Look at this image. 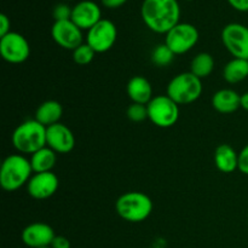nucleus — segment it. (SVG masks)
I'll return each instance as SVG.
<instances>
[{
	"label": "nucleus",
	"mask_w": 248,
	"mask_h": 248,
	"mask_svg": "<svg viewBox=\"0 0 248 248\" xmlns=\"http://www.w3.org/2000/svg\"><path fill=\"white\" fill-rule=\"evenodd\" d=\"M140 17L145 26L157 34H166L179 23L178 0H143Z\"/></svg>",
	"instance_id": "obj_1"
},
{
	"label": "nucleus",
	"mask_w": 248,
	"mask_h": 248,
	"mask_svg": "<svg viewBox=\"0 0 248 248\" xmlns=\"http://www.w3.org/2000/svg\"><path fill=\"white\" fill-rule=\"evenodd\" d=\"M33 173L31 161L24 155H9L0 167V186L5 191L12 193L27 186Z\"/></svg>",
	"instance_id": "obj_2"
},
{
	"label": "nucleus",
	"mask_w": 248,
	"mask_h": 248,
	"mask_svg": "<svg viewBox=\"0 0 248 248\" xmlns=\"http://www.w3.org/2000/svg\"><path fill=\"white\" fill-rule=\"evenodd\" d=\"M46 131L47 127L41 125L35 119L26 120L15 128L12 133V144L22 155H31L47 145Z\"/></svg>",
	"instance_id": "obj_3"
},
{
	"label": "nucleus",
	"mask_w": 248,
	"mask_h": 248,
	"mask_svg": "<svg viewBox=\"0 0 248 248\" xmlns=\"http://www.w3.org/2000/svg\"><path fill=\"white\" fill-rule=\"evenodd\" d=\"M116 213L124 220L140 223L153 212V201L142 191H128L119 196L115 202Z\"/></svg>",
	"instance_id": "obj_4"
},
{
	"label": "nucleus",
	"mask_w": 248,
	"mask_h": 248,
	"mask_svg": "<svg viewBox=\"0 0 248 248\" xmlns=\"http://www.w3.org/2000/svg\"><path fill=\"white\" fill-rule=\"evenodd\" d=\"M202 81L190 72L176 75L167 85V96L178 106L194 103L202 93Z\"/></svg>",
	"instance_id": "obj_5"
},
{
	"label": "nucleus",
	"mask_w": 248,
	"mask_h": 248,
	"mask_svg": "<svg viewBox=\"0 0 248 248\" xmlns=\"http://www.w3.org/2000/svg\"><path fill=\"white\" fill-rule=\"evenodd\" d=\"M147 108L148 119L157 127H172L179 119V106L167 94L153 97L152 101L147 104Z\"/></svg>",
	"instance_id": "obj_6"
},
{
	"label": "nucleus",
	"mask_w": 248,
	"mask_h": 248,
	"mask_svg": "<svg viewBox=\"0 0 248 248\" xmlns=\"http://www.w3.org/2000/svg\"><path fill=\"white\" fill-rule=\"evenodd\" d=\"M165 44L173 51L174 55L189 52L198 44L200 34L198 28L191 23L179 22L176 27L165 34Z\"/></svg>",
	"instance_id": "obj_7"
},
{
	"label": "nucleus",
	"mask_w": 248,
	"mask_h": 248,
	"mask_svg": "<svg viewBox=\"0 0 248 248\" xmlns=\"http://www.w3.org/2000/svg\"><path fill=\"white\" fill-rule=\"evenodd\" d=\"M0 55L7 63L21 64L29 58L31 46L22 34L10 31L9 34L0 38Z\"/></svg>",
	"instance_id": "obj_8"
},
{
	"label": "nucleus",
	"mask_w": 248,
	"mask_h": 248,
	"mask_svg": "<svg viewBox=\"0 0 248 248\" xmlns=\"http://www.w3.org/2000/svg\"><path fill=\"white\" fill-rule=\"evenodd\" d=\"M223 45L234 58L248 60V27L241 23H229L222 31Z\"/></svg>",
	"instance_id": "obj_9"
},
{
	"label": "nucleus",
	"mask_w": 248,
	"mask_h": 248,
	"mask_svg": "<svg viewBox=\"0 0 248 248\" xmlns=\"http://www.w3.org/2000/svg\"><path fill=\"white\" fill-rule=\"evenodd\" d=\"M118 29L110 19L102 18L96 26L87 31L86 44H89L96 53H104L110 50L116 43Z\"/></svg>",
	"instance_id": "obj_10"
},
{
	"label": "nucleus",
	"mask_w": 248,
	"mask_h": 248,
	"mask_svg": "<svg viewBox=\"0 0 248 248\" xmlns=\"http://www.w3.org/2000/svg\"><path fill=\"white\" fill-rule=\"evenodd\" d=\"M51 36L53 41L64 50L74 51L84 44L82 31L72 19L55 22L51 28Z\"/></svg>",
	"instance_id": "obj_11"
},
{
	"label": "nucleus",
	"mask_w": 248,
	"mask_h": 248,
	"mask_svg": "<svg viewBox=\"0 0 248 248\" xmlns=\"http://www.w3.org/2000/svg\"><path fill=\"white\" fill-rule=\"evenodd\" d=\"M60 186L58 177L51 172L43 173H33L27 184V191L29 196L35 200H46L56 194Z\"/></svg>",
	"instance_id": "obj_12"
},
{
	"label": "nucleus",
	"mask_w": 248,
	"mask_h": 248,
	"mask_svg": "<svg viewBox=\"0 0 248 248\" xmlns=\"http://www.w3.org/2000/svg\"><path fill=\"white\" fill-rule=\"evenodd\" d=\"M46 142L47 147L57 154H68L75 147L74 133L62 123L48 126L46 131Z\"/></svg>",
	"instance_id": "obj_13"
},
{
	"label": "nucleus",
	"mask_w": 248,
	"mask_h": 248,
	"mask_svg": "<svg viewBox=\"0 0 248 248\" xmlns=\"http://www.w3.org/2000/svg\"><path fill=\"white\" fill-rule=\"evenodd\" d=\"M56 234L52 227L43 222H35L27 225L22 232V241L29 248L51 246Z\"/></svg>",
	"instance_id": "obj_14"
},
{
	"label": "nucleus",
	"mask_w": 248,
	"mask_h": 248,
	"mask_svg": "<svg viewBox=\"0 0 248 248\" xmlns=\"http://www.w3.org/2000/svg\"><path fill=\"white\" fill-rule=\"evenodd\" d=\"M70 19L81 31H90L102 19L101 7L92 0H82L73 7Z\"/></svg>",
	"instance_id": "obj_15"
},
{
	"label": "nucleus",
	"mask_w": 248,
	"mask_h": 248,
	"mask_svg": "<svg viewBox=\"0 0 248 248\" xmlns=\"http://www.w3.org/2000/svg\"><path fill=\"white\" fill-rule=\"evenodd\" d=\"M212 107L220 114H232L241 108V94L232 89H222L212 97Z\"/></svg>",
	"instance_id": "obj_16"
},
{
	"label": "nucleus",
	"mask_w": 248,
	"mask_h": 248,
	"mask_svg": "<svg viewBox=\"0 0 248 248\" xmlns=\"http://www.w3.org/2000/svg\"><path fill=\"white\" fill-rule=\"evenodd\" d=\"M126 92H127L132 103L147 106L153 99L152 84L144 77H140V75L131 78L127 86H126Z\"/></svg>",
	"instance_id": "obj_17"
},
{
	"label": "nucleus",
	"mask_w": 248,
	"mask_h": 248,
	"mask_svg": "<svg viewBox=\"0 0 248 248\" xmlns=\"http://www.w3.org/2000/svg\"><path fill=\"white\" fill-rule=\"evenodd\" d=\"M216 167L222 173H232L239 170V154L229 144H220L216 148L215 155Z\"/></svg>",
	"instance_id": "obj_18"
},
{
	"label": "nucleus",
	"mask_w": 248,
	"mask_h": 248,
	"mask_svg": "<svg viewBox=\"0 0 248 248\" xmlns=\"http://www.w3.org/2000/svg\"><path fill=\"white\" fill-rule=\"evenodd\" d=\"M63 115V107L60 102L53 101H45L38 107L35 111V120L39 121L41 125L46 126H52L55 124L60 123L61 118Z\"/></svg>",
	"instance_id": "obj_19"
},
{
	"label": "nucleus",
	"mask_w": 248,
	"mask_h": 248,
	"mask_svg": "<svg viewBox=\"0 0 248 248\" xmlns=\"http://www.w3.org/2000/svg\"><path fill=\"white\" fill-rule=\"evenodd\" d=\"M34 173L51 172L57 162V153L53 152L47 145L31 155L29 159Z\"/></svg>",
	"instance_id": "obj_20"
},
{
	"label": "nucleus",
	"mask_w": 248,
	"mask_h": 248,
	"mask_svg": "<svg viewBox=\"0 0 248 248\" xmlns=\"http://www.w3.org/2000/svg\"><path fill=\"white\" fill-rule=\"evenodd\" d=\"M223 78L229 84H237L248 78V60L232 58L223 69Z\"/></svg>",
	"instance_id": "obj_21"
},
{
	"label": "nucleus",
	"mask_w": 248,
	"mask_h": 248,
	"mask_svg": "<svg viewBox=\"0 0 248 248\" xmlns=\"http://www.w3.org/2000/svg\"><path fill=\"white\" fill-rule=\"evenodd\" d=\"M213 69H215V60L208 52L198 53L190 63V73L201 80L210 77Z\"/></svg>",
	"instance_id": "obj_22"
},
{
	"label": "nucleus",
	"mask_w": 248,
	"mask_h": 248,
	"mask_svg": "<svg viewBox=\"0 0 248 248\" xmlns=\"http://www.w3.org/2000/svg\"><path fill=\"white\" fill-rule=\"evenodd\" d=\"M174 53L166 44H160V45L155 46L150 55V60H152L153 64H155L159 68L169 67L174 60Z\"/></svg>",
	"instance_id": "obj_23"
},
{
	"label": "nucleus",
	"mask_w": 248,
	"mask_h": 248,
	"mask_svg": "<svg viewBox=\"0 0 248 248\" xmlns=\"http://www.w3.org/2000/svg\"><path fill=\"white\" fill-rule=\"evenodd\" d=\"M94 55L96 52L93 48L89 44L84 43L73 51V61L79 65H87L93 61Z\"/></svg>",
	"instance_id": "obj_24"
},
{
	"label": "nucleus",
	"mask_w": 248,
	"mask_h": 248,
	"mask_svg": "<svg viewBox=\"0 0 248 248\" xmlns=\"http://www.w3.org/2000/svg\"><path fill=\"white\" fill-rule=\"evenodd\" d=\"M126 115L133 123H142L148 119V108L145 104L132 103L126 110Z\"/></svg>",
	"instance_id": "obj_25"
},
{
	"label": "nucleus",
	"mask_w": 248,
	"mask_h": 248,
	"mask_svg": "<svg viewBox=\"0 0 248 248\" xmlns=\"http://www.w3.org/2000/svg\"><path fill=\"white\" fill-rule=\"evenodd\" d=\"M72 10L73 7H70L67 4H57L53 7L52 16L55 18V22L57 21H68V19L72 18Z\"/></svg>",
	"instance_id": "obj_26"
},
{
	"label": "nucleus",
	"mask_w": 248,
	"mask_h": 248,
	"mask_svg": "<svg viewBox=\"0 0 248 248\" xmlns=\"http://www.w3.org/2000/svg\"><path fill=\"white\" fill-rule=\"evenodd\" d=\"M239 171L248 176V144L239 153Z\"/></svg>",
	"instance_id": "obj_27"
},
{
	"label": "nucleus",
	"mask_w": 248,
	"mask_h": 248,
	"mask_svg": "<svg viewBox=\"0 0 248 248\" xmlns=\"http://www.w3.org/2000/svg\"><path fill=\"white\" fill-rule=\"evenodd\" d=\"M11 31V22L5 14L0 15V38Z\"/></svg>",
	"instance_id": "obj_28"
},
{
	"label": "nucleus",
	"mask_w": 248,
	"mask_h": 248,
	"mask_svg": "<svg viewBox=\"0 0 248 248\" xmlns=\"http://www.w3.org/2000/svg\"><path fill=\"white\" fill-rule=\"evenodd\" d=\"M52 248H70V241L65 236L62 235H56L53 239L52 244H51Z\"/></svg>",
	"instance_id": "obj_29"
},
{
	"label": "nucleus",
	"mask_w": 248,
	"mask_h": 248,
	"mask_svg": "<svg viewBox=\"0 0 248 248\" xmlns=\"http://www.w3.org/2000/svg\"><path fill=\"white\" fill-rule=\"evenodd\" d=\"M228 4L240 12L248 11V0H227Z\"/></svg>",
	"instance_id": "obj_30"
},
{
	"label": "nucleus",
	"mask_w": 248,
	"mask_h": 248,
	"mask_svg": "<svg viewBox=\"0 0 248 248\" xmlns=\"http://www.w3.org/2000/svg\"><path fill=\"white\" fill-rule=\"evenodd\" d=\"M128 0H101L102 5L107 9H118L125 5Z\"/></svg>",
	"instance_id": "obj_31"
},
{
	"label": "nucleus",
	"mask_w": 248,
	"mask_h": 248,
	"mask_svg": "<svg viewBox=\"0 0 248 248\" xmlns=\"http://www.w3.org/2000/svg\"><path fill=\"white\" fill-rule=\"evenodd\" d=\"M241 108L248 111V92L241 94Z\"/></svg>",
	"instance_id": "obj_32"
},
{
	"label": "nucleus",
	"mask_w": 248,
	"mask_h": 248,
	"mask_svg": "<svg viewBox=\"0 0 248 248\" xmlns=\"http://www.w3.org/2000/svg\"><path fill=\"white\" fill-rule=\"evenodd\" d=\"M41 248H52L51 246H47V247H41Z\"/></svg>",
	"instance_id": "obj_33"
},
{
	"label": "nucleus",
	"mask_w": 248,
	"mask_h": 248,
	"mask_svg": "<svg viewBox=\"0 0 248 248\" xmlns=\"http://www.w3.org/2000/svg\"><path fill=\"white\" fill-rule=\"evenodd\" d=\"M186 1H193V0H186Z\"/></svg>",
	"instance_id": "obj_34"
},
{
	"label": "nucleus",
	"mask_w": 248,
	"mask_h": 248,
	"mask_svg": "<svg viewBox=\"0 0 248 248\" xmlns=\"http://www.w3.org/2000/svg\"><path fill=\"white\" fill-rule=\"evenodd\" d=\"M64 1H72V0H64Z\"/></svg>",
	"instance_id": "obj_35"
},
{
	"label": "nucleus",
	"mask_w": 248,
	"mask_h": 248,
	"mask_svg": "<svg viewBox=\"0 0 248 248\" xmlns=\"http://www.w3.org/2000/svg\"><path fill=\"white\" fill-rule=\"evenodd\" d=\"M247 222H248V215H247Z\"/></svg>",
	"instance_id": "obj_36"
}]
</instances>
